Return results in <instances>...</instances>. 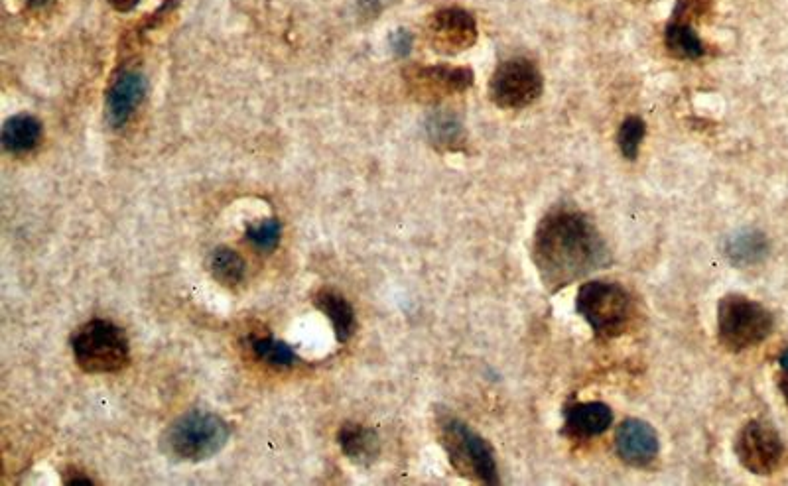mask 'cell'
Instances as JSON below:
<instances>
[{"label":"cell","mask_w":788,"mask_h":486,"mask_svg":"<svg viewBox=\"0 0 788 486\" xmlns=\"http://www.w3.org/2000/svg\"><path fill=\"white\" fill-rule=\"evenodd\" d=\"M32 8H44V6H48L52 0H26Z\"/></svg>","instance_id":"cell-29"},{"label":"cell","mask_w":788,"mask_h":486,"mask_svg":"<svg viewBox=\"0 0 788 486\" xmlns=\"http://www.w3.org/2000/svg\"><path fill=\"white\" fill-rule=\"evenodd\" d=\"M779 363H781V368H783V372L788 374V349L781 355V359H779Z\"/></svg>","instance_id":"cell-30"},{"label":"cell","mask_w":788,"mask_h":486,"mask_svg":"<svg viewBox=\"0 0 788 486\" xmlns=\"http://www.w3.org/2000/svg\"><path fill=\"white\" fill-rule=\"evenodd\" d=\"M477 22L465 8L448 6L434 12L426 24V38L434 52L458 56L477 42Z\"/></svg>","instance_id":"cell-9"},{"label":"cell","mask_w":788,"mask_h":486,"mask_svg":"<svg viewBox=\"0 0 788 486\" xmlns=\"http://www.w3.org/2000/svg\"><path fill=\"white\" fill-rule=\"evenodd\" d=\"M71 351L79 368L91 374L119 372L131 359L125 331L107 319H91L81 325L71 337Z\"/></svg>","instance_id":"cell-2"},{"label":"cell","mask_w":788,"mask_h":486,"mask_svg":"<svg viewBox=\"0 0 788 486\" xmlns=\"http://www.w3.org/2000/svg\"><path fill=\"white\" fill-rule=\"evenodd\" d=\"M544 79L540 69L525 58L503 61L489 79L491 101L507 111H519L536 103L542 95Z\"/></svg>","instance_id":"cell-7"},{"label":"cell","mask_w":788,"mask_h":486,"mask_svg":"<svg viewBox=\"0 0 788 486\" xmlns=\"http://www.w3.org/2000/svg\"><path fill=\"white\" fill-rule=\"evenodd\" d=\"M440 439L454 469L483 485H499L497 461L491 445L469 426L456 418L440 422Z\"/></svg>","instance_id":"cell-5"},{"label":"cell","mask_w":788,"mask_h":486,"mask_svg":"<svg viewBox=\"0 0 788 486\" xmlns=\"http://www.w3.org/2000/svg\"><path fill=\"white\" fill-rule=\"evenodd\" d=\"M337 443L343 455L357 465H369L379 455V435L373 429L359 424L341 427L337 433Z\"/></svg>","instance_id":"cell-14"},{"label":"cell","mask_w":788,"mask_h":486,"mask_svg":"<svg viewBox=\"0 0 788 486\" xmlns=\"http://www.w3.org/2000/svg\"><path fill=\"white\" fill-rule=\"evenodd\" d=\"M227 422L211 412L194 410L180 416L164 433V449L178 461L201 463L215 457L229 441Z\"/></svg>","instance_id":"cell-3"},{"label":"cell","mask_w":788,"mask_h":486,"mask_svg":"<svg viewBox=\"0 0 788 486\" xmlns=\"http://www.w3.org/2000/svg\"><path fill=\"white\" fill-rule=\"evenodd\" d=\"M426 130H428L430 142L440 150H450V152L461 150V146L465 144L463 124L452 113L438 111V113L430 115Z\"/></svg>","instance_id":"cell-19"},{"label":"cell","mask_w":788,"mask_h":486,"mask_svg":"<svg viewBox=\"0 0 788 486\" xmlns=\"http://www.w3.org/2000/svg\"><path fill=\"white\" fill-rule=\"evenodd\" d=\"M408 91L414 99L424 103H438L446 97L463 93L473 83V73L467 67L430 65L410 67L404 73Z\"/></svg>","instance_id":"cell-10"},{"label":"cell","mask_w":788,"mask_h":486,"mask_svg":"<svg viewBox=\"0 0 788 486\" xmlns=\"http://www.w3.org/2000/svg\"><path fill=\"white\" fill-rule=\"evenodd\" d=\"M532 258L548 290L556 292L609 264L611 256L590 219L572 209H554L536 227Z\"/></svg>","instance_id":"cell-1"},{"label":"cell","mask_w":788,"mask_h":486,"mask_svg":"<svg viewBox=\"0 0 788 486\" xmlns=\"http://www.w3.org/2000/svg\"><path fill=\"white\" fill-rule=\"evenodd\" d=\"M391 48L398 58H404L412 50V34L404 28H398L391 34Z\"/></svg>","instance_id":"cell-25"},{"label":"cell","mask_w":788,"mask_h":486,"mask_svg":"<svg viewBox=\"0 0 788 486\" xmlns=\"http://www.w3.org/2000/svg\"><path fill=\"white\" fill-rule=\"evenodd\" d=\"M280 235L282 225L278 219H264L263 223L251 225L247 229V241L263 252H272L280 243Z\"/></svg>","instance_id":"cell-23"},{"label":"cell","mask_w":788,"mask_h":486,"mask_svg":"<svg viewBox=\"0 0 788 486\" xmlns=\"http://www.w3.org/2000/svg\"><path fill=\"white\" fill-rule=\"evenodd\" d=\"M708 10H710V0H678L672 18L692 24L696 18H700Z\"/></svg>","instance_id":"cell-24"},{"label":"cell","mask_w":788,"mask_h":486,"mask_svg":"<svg viewBox=\"0 0 788 486\" xmlns=\"http://www.w3.org/2000/svg\"><path fill=\"white\" fill-rule=\"evenodd\" d=\"M146 95V79L138 71L121 73L107 95V117L109 122L119 128L131 121L134 111Z\"/></svg>","instance_id":"cell-12"},{"label":"cell","mask_w":788,"mask_h":486,"mask_svg":"<svg viewBox=\"0 0 788 486\" xmlns=\"http://www.w3.org/2000/svg\"><path fill=\"white\" fill-rule=\"evenodd\" d=\"M209 270L213 278L223 286H237L243 282L247 274V262L239 252L229 246L215 248L209 258Z\"/></svg>","instance_id":"cell-20"},{"label":"cell","mask_w":788,"mask_h":486,"mask_svg":"<svg viewBox=\"0 0 788 486\" xmlns=\"http://www.w3.org/2000/svg\"><path fill=\"white\" fill-rule=\"evenodd\" d=\"M779 388H781V392H783V396H785V400H787L788 404V374H781V380H779Z\"/></svg>","instance_id":"cell-28"},{"label":"cell","mask_w":788,"mask_h":486,"mask_svg":"<svg viewBox=\"0 0 788 486\" xmlns=\"http://www.w3.org/2000/svg\"><path fill=\"white\" fill-rule=\"evenodd\" d=\"M613 424V412L603 402L574 404L566 412V429L576 437H595Z\"/></svg>","instance_id":"cell-13"},{"label":"cell","mask_w":788,"mask_h":486,"mask_svg":"<svg viewBox=\"0 0 788 486\" xmlns=\"http://www.w3.org/2000/svg\"><path fill=\"white\" fill-rule=\"evenodd\" d=\"M773 331V315L757 302L729 294L718 305V335L731 353L747 351L763 343Z\"/></svg>","instance_id":"cell-6"},{"label":"cell","mask_w":788,"mask_h":486,"mask_svg":"<svg viewBox=\"0 0 788 486\" xmlns=\"http://www.w3.org/2000/svg\"><path fill=\"white\" fill-rule=\"evenodd\" d=\"M393 0H357V6L361 10V14L373 18L377 14H381Z\"/></svg>","instance_id":"cell-26"},{"label":"cell","mask_w":788,"mask_h":486,"mask_svg":"<svg viewBox=\"0 0 788 486\" xmlns=\"http://www.w3.org/2000/svg\"><path fill=\"white\" fill-rule=\"evenodd\" d=\"M645 134H647V124L641 117H629L621 122L617 132V144L627 160H635L639 156Z\"/></svg>","instance_id":"cell-22"},{"label":"cell","mask_w":788,"mask_h":486,"mask_svg":"<svg viewBox=\"0 0 788 486\" xmlns=\"http://www.w3.org/2000/svg\"><path fill=\"white\" fill-rule=\"evenodd\" d=\"M42 122L32 115H14L2 126V146L12 154H26L38 146Z\"/></svg>","instance_id":"cell-17"},{"label":"cell","mask_w":788,"mask_h":486,"mask_svg":"<svg viewBox=\"0 0 788 486\" xmlns=\"http://www.w3.org/2000/svg\"><path fill=\"white\" fill-rule=\"evenodd\" d=\"M138 2H140V0H111V4L115 6V10H119V12H131V10H134V8L138 6Z\"/></svg>","instance_id":"cell-27"},{"label":"cell","mask_w":788,"mask_h":486,"mask_svg":"<svg viewBox=\"0 0 788 486\" xmlns=\"http://www.w3.org/2000/svg\"><path fill=\"white\" fill-rule=\"evenodd\" d=\"M664 46L678 60H700L706 54V46L694 26L676 18L664 30Z\"/></svg>","instance_id":"cell-18"},{"label":"cell","mask_w":788,"mask_h":486,"mask_svg":"<svg viewBox=\"0 0 788 486\" xmlns=\"http://www.w3.org/2000/svg\"><path fill=\"white\" fill-rule=\"evenodd\" d=\"M617 455L631 467H647L657 459L658 443L655 427L643 420H625L615 435Z\"/></svg>","instance_id":"cell-11"},{"label":"cell","mask_w":788,"mask_h":486,"mask_svg":"<svg viewBox=\"0 0 788 486\" xmlns=\"http://www.w3.org/2000/svg\"><path fill=\"white\" fill-rule=\"evenodd\" d=\"M725 256L735 266L759 264L769 254V241L763 233L755 229H743L727 237Z\"/></svg>","instance_id":"cell-15"},{"label":"cell","mask_w":788,"mask_h":486,"mask_svg":"<svg viewBox=\"0 0 788 486\" xmlns=\"http://www.w3.org/2000/svg\"><path fill=\"white\" fill-rule=\"evenodd\" d=\"M576 307L601 339L623 335L633 321V298L615 282H586L578 292Z\"/></svg>","instance_id":"cell-4"},{"label":"cell","mask_w":788,"mask_h":486,"mask_svg":"<svg viewBox=\"0 0 788 486\" xmlns=\"http://www.w3.org/2000/svg\"><path fill=\"white\" fill-rule=\"evenodd\" d=\"M316 307L326 315L333 325V333L339 343H347L355 331V311L351 304L335 290L318 292Z\"/></svg>","instance_id":"cell-16"},{"label":"cell","mask_w":788,"mask_h":486,"mask_svg":"<svg viewBox=\"0 0 788 486\" xmlns=\"http://www.w3.org/2000/svg\"><path fill=\"white\" fill-rule=\"evenodd\" d=\"M251 349L255 355L272 366H292L296 365V353L292 351L290 345L274 339V337H255L251 339Z\"/></svg>","instance_id":"cell-21"},{"label":"cell","mask_w":788,"mask_h":486,"mask_svg":"<svg viewBox=\"0 0 788 486\" xmlns=\"http://www.w3.org/2000/svg\"><path fill=\"white\" fill-rule=\"evenodd\" d=\"M735 455L749 473L771 475L783 461L785 445L773 427L749 422L741 427L735 439Z\"/></svg>","instance_id":"cell-8"}]
</instances>
